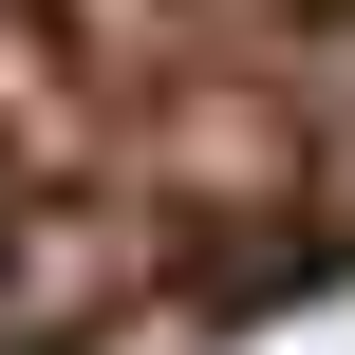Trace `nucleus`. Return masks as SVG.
I'll return each instance as SVG.
<instances>
[{
    "label": "nucleus",
    "instance_id": "1",
    "mask_svg": "<svg viewBox=\"0 0 355 355\" xmlns=\"http://www.w3.org/2000/svg\"><path fill=\"white\" fill-rule=\"evenodd\" d=\"M131 300V243L94 206H0V355H56Z\"/></svg>",
    "mask_w": 355,
    "mask_h": 355
}]
</instances>
